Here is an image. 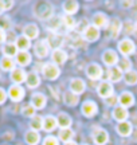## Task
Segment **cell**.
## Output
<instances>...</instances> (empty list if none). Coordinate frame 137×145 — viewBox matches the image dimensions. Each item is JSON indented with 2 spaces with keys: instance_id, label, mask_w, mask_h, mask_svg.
Returning a JSON list of instances; mask_svg holds the SVG:
<instances>
[{
  "instance_id": "1",
  "label": "cell",
  "mask_w": 137,
  "mask_h": 145,
  "mask_svg": "<svg viewBox=\"0 0 137 145\" xmlns=\"http://www.w3.org/2000/svg\"><path fill=\"white\" fill-rule=\"evenodd\" d=\"M34 14L37 18H39L40 20H50L53 18L54 14V7L53 4H50L47 1H42V3H38L34 8Z\"/></svg>"
},
{
  "instance_id": "2",
  "label": "cell",
  "mask_w": 137,
  "mask_h": 145,
  "mask_svg": "<svg viewBox=\"0 0 137 145\" xmlns=\"http://www.w3.org/2000/svg\"><path fill=\"white\" fill-rule=\"evenodd\" d=\"M43 75L46 79H50V81H54V79H57L59 77V74H61V70H59L58 65H55V63H46L44 66H43Z\"/></svg>"
},
{
  "instance_id": "3",
  "label": "cell",
  "mask_w": 137,
  "mask_h": 145,
  "mask_svg": "<svg viewBox=\"0 0 137 145\" xmlns=\"http://www.w3.org/2000/svg\"><path fill=\"white\" fill-rule=\"evenodd\" d=\"M134 50H136V44L130 39H124V40L118 43V51L121 52L124 57H128V55L133 54Z\"/></svg>"
},
{
  "instance_id": "4",
  "label": "cell",
  "mask_w": 137,
  "mask_h": 145,
  "mask_svg": "<svg viewBox=\"0 0 137 145\" xmlns=\"http://www.w3.org/2000/svg\"><path fill=\"white\" fill-rule=\"evenodd\" d=\"M84 39L87 42H95L100 38V28H97L94 24H90L85 28V31L82 32Z\"/></svg>"
},
{
  "instance_id": "5",
  "label": "cell",
  "mask_w": 137,
  "mask_h": 145,
  "mask_svg": "<svg viewBox=\"0 0 137 145\" xmlns=\"http://www.w3.org/2000/svg\"><path fill=\"white\" fill-rule=\"evenodd\" d=\"M93 140L97 145H105L109 140V133L102 128H95L93 130Z\"/></svg>"
},
{
  "instance_id": "6",
  "label": "cell",
  "mask_w": 137,
  "mask_h": 145,
  "mask_svg": "<svg viewBox=\"0 0 137 145\" xmlns=\"http://www.w3.org/2000/svg\"><path fill=\"white\" fill-rule=\"evenodd\" d=\"M86 74H87V77H89L90 79L98 81V79H101L104 71H102V69H101L100 65H97V63H90L89 66L86 67Z\"/></svg>"
},
{
  "instance_id": "7",
  "label": "cell",
  "mask_w": 137,
  "mask_h": 145,
  "mask_svg": "<svg viewBox=\"0 0 137 145\" xmlns=\"http://www.w3.org/2000/svg\"><path fill=\"white\" fill-rule=\"evenodd\" d=\"M102 61H104V63H105L106 66L114 67V66H117V63H118V55H117V52L114 50H106L102 54Z\"/></svg>"
},
{
  "instance_id": "8",
  "label": "cell",
  "mask_w": 137,
  "mask_h": 145,
  "mask_svg": "<svg viewBox=\"0 0 137 145\" xmlns=\"http://www.w3.org/2000/svg\"><path fill=\"white\" fill-rule=\"evenodd\" d=\"M97 91L100 94L101 98H109L113 95V85H112L109 81H104V82H101L98 85V89H97Z\"/></svg>"
},
{
  "instance_id": "9",
  "label": "cell",
  "mask_w": 137,
  "mask_h": 145,
  "mask_svg": "<svg viewBox=\"0 0 137 145\" xmlns=\"http://www.w3.org/2000/svg\"><path fill=\"white\" fill-rule=\"evenodd\" d=\"M8 95L12 101L15 102H19L22 99L24 98V89L22 88L20 85H12L8 90Z\"/></svg>"
},
{
  "instance_id": "10",
  "label": "cell",
  "mask_w": 137,
  "mask_h": 145,
  "mask_svg": "<svg viewBox=\"0 0 137 145\" xmlns=\"http://www.w3.org/2000/svg\"><path fill=\"white\" fill-rule=\"evenodd\" d=\"M85 89H86V85H85V81L84 79H81V78H74L71 79V82H70V91L74 94H82L85 91Z\"/></svg>"
},
{
  "instance_id": "11",
  "label": "cell",
  "mask_w": 137,
  "mask_h": 145,
  "mask_svg": "<svg viewBox=\"0 0 137 145\" xmlns=\"http://www.w3.org/2000/svg\"><path fill=\"white\" fill-rule=\"evenodd\" d=\"M35 50V54H37L39 58H44L48 55V51H50V44H48L47 40H39L34 47Z\"/></svg>"
},
{
  "instance_id": "12",
  "label": "cell",
  "mask_w": 137,
  "mask_h": 145,
  "mask_svg": "<svg viewBox=\"0 0 137 145\" xmlns=\"http://www.w3.org/2000/svg\"><path fill=\"white\" fill-rule=\"evenodd\" d=\"M124 71H122L120 66H114V67H109L108 70V79L109 82H118L122 79Z\"/></svg>"
},
{
  "instance_id": "13",
  "label": "cell",
  "mask_w": 137,
  "mask_h": 145,
  "mask_svg": "<svg viewBox=\"0 0 137 145\" xmlns=\"http://www.w3.org/2000/svg\"><path fill=\"white\" fill-rule=\"evenodd\" d=\"M118 102H120V105H121L122 108H125V109L130 108L134 104V97H133V94L130 91H124L118 97Z\"/></svg>"
},
{
  "instance_id": "14",
  "label": "cell",
  "mask_w": 137,
  "mask_h": 145,
  "mask_svg": "<svg viewBox=\"0 0 137 145\" xmlns=\"http://www.w3.org/2000/svg\"><path fill=\"white\" fill-rule=\"evenodd\" d=\"M133 132V125L132 122H128V121H124V122H120L117 125V133L122 137H128L130 136Z\"/></svg>"
},
{
  "instance_id": "15",
  "label": "cell",
  "mask_w": 137,
  "mask_h": 145,
  "mask_svg": "<svg viewBox=\"0 0 137 145\" xmlns=\"http://www.w3.org/2000/svg\"><path fill=\"white\" fill-rule=\"evenodd\" d=\"M93 23H94V26L97 28H105L108 27L109 24V19H108V16L105 14H102V12H97L94 14L93 16Z\"/></svg>"
},
{
  "instance_id": "16",
  "label": "cell",
  "mask_w": 137,
  "mask_h": 145,
  "mask_svg": "<svg viewBox=\"0 0 137 145\" xmlns=\"http://www.w3.org/2000/svg\"><path fill=\"white\" fill-rule=\"evenodd\" d=\"M46 102H47V98L42 93H35L31 97V105L35 109H43L46 106Z\"/></svg>"
},
{
  "instance_id": "17",
  "label": "cell",
  "mask_w": 137,
  "mask_h": 145,
  "mask_svg": "<svg viewBox=\"0 0 137 145\" xmlns=\"http://www.w3.org/2000/svg\"><path fill=\"white\" fill-rule=\"evenodd\" d=\"M98 112V108H97V105L93 102V101H86L84 105H82V113L84 116L86 117H93L95 113Z\"/></svg>"
},
{
  "instance_id": "18",
  "label": "cell",
  "mask_w": 137,
  "mask_h": 145,
  "mask_svg": "<svg viewBox=\"0 0 137 145\" xmlns=\"http://www.w3.org/2000/svg\"><path fill=\"white\" fill-rule=\"evenodd\" d=\"M51 58H53V63H55V65H65V62L67 61V54L62 48H58V50L53 51Z\"/></svg>"
},
{
  "instance_id": "19",
  "label": "cell",
  "mask_w": 137,
  "mask_h": 145,
  "mask_svg": "<svg viewBox=\"0 0 137 145\" xmlns=\"http://www.w3.org/2000/svg\"><path fill=\"white\" fill-rule=\"evenodd\" d=\"M11 79H12V82H15V85H19L27 79V74L23 69H15L11 72Z\"/></svg>"
},
{
  "instance_id": "20",
  "label": "cell",
  "mask_w": 137,
  "mask_h": 145,
  "mask_svg": "<svg viewBox=\"0 0 137 145\" xmlns=\"http://www.w3.org/2000/svg\"><path fill=\"white\" fill-rule=\"evenodd\" d=\"M128 110L125 108H122V106H117V108L113 109V118L118 121V122H124V121H127L128 118Z\"/></svg>"
},
{
  "instance_id": "21",
  "label": "cell",
  "mask_w": 137,
  "mask_h": 145,
  "mask_svg": "<svg viewBox=\"0 0 137 145\" xmlns=\"http://www.w3.org/2000/svg\"><path fill=\"white\" fill-rule=\"evenodd\" d=\"M48 44H50V47H53L54 50H58V48H61V46L63 44V38L61 35H58V34H55V32H53L51 35L48 36Z\"/></svg>"
},
{
  "instance_id": "22",
  "label": "cell",
  "mask_w": 137,
  "mask_h": 145,
  "mask_svg": "<svg viewBox=\"0 0 137 145\" xmlns=\"http://www.w3.org/2000/svg\"><path fill=\"white\" fill-rule=\"evenodd\" d=\"M57 121H58V126L61 128V129H68V128L71 126V122H73L71 117H70L68 114H66V113L59 114L58 118H57Z\"/></svg>"
},
{
  "instance_id": "23",
  "label": "cell",
  "mask_w": 137,
  "mask_h": 145,
  "mask_svg": "<svg viewBox=\"0 0 137 145\" xmlns=\"http://www.w3.org/2000/svg\"><path fill=\"white\" fill-rule=\"evenodd\" d=\"M58 126V121L53 116H47L46 118H43V129L46 132H53Z\"/></svg>"
},
{
  "instance_id": "24",
  "label": "cell",
  "mask_w": 137,
  "mask_h": 145,
  "mask_svg": "<svg viewBox=\"0 0 137 145\" xmlns=\"http://www.w3.org/2000/svg\"><path fill=\"white\" fill-rule=\"evenodd\" d=\"M63 102L67 106H75L79 102V95L71 93V91H66L63 93Z\"/></svg>"
},
{
  "instance_id": "25",
  "label": "cell",
  "mask_w": 137,
  "mask_h": 145,
  "mask_svg": "<svg viewBox=\"0 0 137 145\" xmlns=\"http://www.w3.org/2000/svg\"><path fill=\"white\" fill-rule=\"evenodd\" d=\"M79 5L77 1L74 0H68V1H65L63 3V11L66 12V15H71L73 16L75 12H78Z\"/></svg>"
},
{
  "instance_id": "26",
  "label": "cell",
  "mask_w": 137,
  "mask_h": 145,
  "mask_svg": "<svg viewBox=\"0 0 137 145\" xmlns=\"http://www.w3.org/2000/svg\"><path fill=\"white\" fill-rule=\"evenodd\" d=\"M16 63L20 66H27L31 63V55L27 51H19L16 55Z\"/></svg>"
},
{
  "instance_id": "27",
  "label": "cell",
  "mask_w": 137,
  "mask_h": 145,
  "mask_svg": "<svg viewBox=\"0 0 137 145\" xmlns=\"http://www.w3.org/2000/svg\"><path fill=\"white\" fill-rule=\"evenodd\" d=\"M16 47H18V50H20V51H27L30 46H31V43H30V39L26 38L24 35L22 36H18L16 38Z\"/></svg>"
},
{
  "instance_id": "28",
  "label": "cell",
  "mask_w": 137,
  "mask_h": 145,
  "mask_svg": "<svg viewBox=\"0 0 137 145\" xmlns=\"http://www.w3.org/2000/svg\"><path fill=\"white\" fill-rule=\"evenodd\" d=\"M39 35V28L37 27V24H27L24 27V36L28 39H35Z\"/></svg>"
},
{
  "instance_id": "29",
  "label": "cell",
  "mask_w": 137,
  "mask_h": 145,
  "mask_svg": "<svg viewBox=\"0 0 137 145\" xmlns=\"http://www.w3.org/2000/svg\"><path fill=\"white\" fill-rule=\"evenodd\" d=\"M40 141V136L35 130H28L26 133V142L28 145H38Z\"/></svg>"
},
{
  "instance_id": "30",
  "label": "cell",
  "mask_w": 137,
  "mask_h": 145,
  "mask_svg": "<svg viewBox=\"0 0 137 145\" xmlns=\"http://www.w3.org/2000/svg\"><path fill=\"white\" fill-rule=\"evenodd\" d=\"M27 86L28 88H37V86H39V83H40V78H39V75H38L37 72H30V74H27Z\"/></svg>"
},
{
  "instance_id": "31",
  "label": "cell",
  "mask_w": 137,
  "mask_h": 145,
  "mask_svg": "<svg viewBox=\"0 0 137 145\" xmlns=\"http://www.w3.org/2000/svg\"><path fill=\"white\" fill-rule=\"evenodd\" d=\"M74 136H75V133H74L73 130L68 128V129H61L58 137H59V140L63 141L65 144H66V142H68V141H73Z\"/></svg>"
},
{
  "instance_id": "32",
  "label": "cell",
  "mask_w": 137,
  "mask_h": 145,
  "mask_svg": "<svg viewBox=\"0 0 137 145\" xmlns=\"http://www.w3.org/2000/svg\"><path fill=\"white\" fill-rule=\"evenodd\" d=\"M3 54L5 57L8 58H12L14 55H18V47H16L15 43H7L4 47H3Z\"/></svg>"
},
{
  "instance_id": "33",
  "label": "cell",
  "mask_w": 137,
  "mask_h": 145,
  "mask_svg": "<svg viewBox=\"0 0 137 145\" xmlns=\"http://www.w3.org/2000/svg\"><path fill=\"white\" fill-rule=\"evenodd\" d=\"M0 66L4 71H12L15 70V62L12 61V58L8 57H3V59L0 61Z\"/></svg>"
},
{
  "instance_id": "34",
  "label": "cell",
  "mask_w": 137,
  "mask_h": 145,
  "mask_svg": "<svg viewBox=\"0 0 137 145\" xmlns=\"http://www.w3.org/2000/svg\"><path fill=\"white\" fill-rule=\"evenodd\" d=\"M121 30H122V23H121V20L114 19V20H113V23H112V26H110L112 38H117V36L120 35Z\"/></svg>"
},
{
  "instance_id": "35",
  "label": "cell",
  "mask_w": 137,
  "mask_h": 145,
  "mask_svg": "<svg viewBox=\"0 0 137 145\" xmlns=\"http://www.w3.org/2000/svg\"><path fill=\"white\" fill-rule=\"evenodd\" d=\"M30 126H31V130H35V132L43 129V118L42 117H39V116L32 117L31 122H30Z\"/></svg>"
},
{
  "instance_id": "36",
  "label": "cell",
  "mask_w": 137,
  "mask_h": 145,
  "mask_svg": "<svg viewBox=\"0 0 137 145\" xmlns=\"http://www.w3.org/2000/svg\"><path fill=\"white\" fill-rule=\"evenodd\" d=\"M125 82L128 83V85H136L137 83V71H134V70H130V71L125 72Z\"/></svg>"
},
{
  "instance_id": "37",
  "label": "cell",
  "mask_w": 137,
  "mask_h": 145,
  "mask_svg": "<svg viewBox=\"0 0 137 145\" xmlns=\"http://www.w3.org/2000/svg\"><path fill=\"white\" fill-rule=\"evenodd\" d=\"M35 110L37 109L34 108L31 104L26 105V106H23V109H22V114L24 116V117H35Z\"/></svg>"
},
{
  "instance_id": "38",
  "label": "cell",
  "mask_w": 137,
  "mask_h": 145,
  "mask_svg": "<svg viewBox=\"0 0 137 145\" xmlns=\"http://www.w3.org/2000/svg\"><path fill=\"white\" fill-rule=\"evenodd\" d=\"M61 19H62V23L67 28H74V27L77 26V23H75V20H74V18L71 15H63Z\"/></svg>"
},
{
  "instance_id": "39",
  "label": "cell",
  "mask_w": 137,
  "mask_h": 145,
  "mask_svg": "<svg viewBox=\"0 0 137 145\" xmlns=\"http://www.w3.org/2000/svg\"><path fill=\"white\" fill-rule=\"evenodd\" d=\"M62 23V19H57V18H51L50 20H47V28L50 31H57L58 26Z\"/></svg>"
},
{
  "instance_id": "40",
  "label": "cell",
  "mask_w": 137,
  "mask_h": 145,
  "mask_svg": "<svg viewBox=\"0 0 137 145\" xmlns=\"http://www.w3.org/2000/svg\"><path fill=\"white\" fill-rule=\"evenodd\" d=\"M120 69L125 72L130 71V70H132V63H130V61H129L128 58H124L121 62H120Z\"/></svg>"
},
{
  "instance_id": "41",
  "label": "cell",
  "mask_w": 137,
  "mask_h": 145,
  "mask_svg": "<svg viewBox=\"0 0 137 145\" xmlns=\"http://www.w3.org/2000/svg\"><path fill=\"white\" fill-rule=\"evenodd\" d=\"M43 145H59V140L54 136H47L43 141Z\"/></svg>"
},
{
  "instance_id": "42",
  "label": "cell",
  "mask_w": 137,
  "mask_h": 145,
  "mask_svg": "<svg viewBox=\"0 0 137 145\" xmlns=\"http://www.w3.org/2000/svg\"><path fill=\"white\" fill-rule=\"evenodd\" d=\"M10 27H11V20L8 16H4V18L0 19V28L1 30H8Z\"/></svg>"
},
{
  "instance_id": "43",
  "label": "cell",
  "mask_w": 137,
  "mask_h": 145,
  "mask_svg": "<svg viewBox=\"0 0 137 145\" xmlns=\"http://www.w3.org/2000/svg\"><path fill=\"white\" fill-rule=\"evenodd\" d=\"M117 101H118V98H117V95H112V97H109V98L105 99V102L108 106H114V105H117Z\"/></svg>"
},
{
  "instance_id": "44",
  "label": "cell",
  "mask_w": 137,
  "mask_h": 145,
  "mask_svg": "<svg viewBox=\"0 0 137 145\" xmlns=\"http://www.w3.org/2000/svg\"><path fill=\"white\" fill-rule=\"evenodd\" d=\"M134 28H136V24H133L132 22H128L127 30H125V34H133V32H134Z\"/></svg>"
},
{
  "instance_id": "45",
  "label": "cell",
  "mask_w": 137,
  "mask_h": 145,
  "mask_svg": "<svg viewBox=\"0 0 137 145\" xmlns=\"http://www.w3.org/2000/svg\"><path fill=\"white\" fill-rule=\"evenodd\" d=\"M7 99V93L4 91V89H0V104H4Z\"/></svg>"
},
{
  "instance_id": "46",
  "label": "cell",
  "mask_w": 137,
  "mask_h": 145,
  "mask_svg": "<svg viewBox=\"0 0 137 145\" xmlns=\"http://www.w3.org/2000/svg\"><path fill=\"white\" fill-rule=\"evenodd\" d=\"M12 5H14V1H3V8H4V11L11 10Z\"/></svg>"
},
{
  "instance_id": "47",
  "label": "cell",
  "mask_w": 137,
  "mask_h": 145,
  "mask_svg": "<svg viewBox=\"0 0 137 145\" xmlns=\"http://www.w3.org/2000/svg\"><path fill=\"white\" fill-rule=\"evenodd\" d=\"M7 39V35H5V31L0 28V42H4Z\"/></svg>"
},
{
  "instance_id": "48",
  "label": "cell",
  "mask_w": 137,
  "mask_h": 145,
  "mask_svg": "<svg viewBox=\"0 0 137 145\" xmlns=\"http://www.w3.org/2000/svg\"><path fill=\"white\" fill-rule=\"evenodd\" d=\"M65 145H78V144H77V142H75V141H68V142H66V144H65Z\"/></svg>"
},
{
  "instance_id": "49",
  "label": "cell",
  "mask_w": 137,
  "mask_h": 145,
  "mask_svg": "<svg viewBox=\"0 0 137 145\" xmlns=\"http://www.w3.org/2000/svg\"><path fill=\"white\" fill-rule=\"evenodd\" d=\"M3 11H4V8H3V1H0V15H1Z\"/></svg>"
},
{
  "instance_id": "50",
  "label": "cell",
  "mask_w": 137,
  "mask_h": 145,
  "mask_svg": "<svg viewBox=\"0 0 137 145\" xmlns=\"http://www.w3.org/2000/svg\"><path fill=\"white\" fill-rule=\"evenodd\" d=\"M132 125H133V126H134V125H137V117L134 118V122H132Z\"/></svg>"
},
{
  "instance_id": "51",
  "label": "cell",
  "mask_w": 137,
  "mask_h": 145,
  "mask_svg": "<svg viewBox=\"0 0 137 145\" xmlns=\"http://www.w3.org/2000/svg\"><path fill=\"white\" fill-rule=\"evenodd\" d=\"M134 136H136V137H134V141H137V132H136V135Z\"/></svg>"
},
{
  "instance_id": "52",
  "label": "cell",
  "mask_w": 137,
  "mask_h": 145,
  "mask_svg": "<svg viewBox=\"0 0 137 145\" xmlns=\"http://www.w3.org/2000/svg\"><path fill=\"white\" fill-rule=\"evenodd\" d=\"M134 32H136V34H137V24H136V28H134Z\"/></svg>"
},
{
  "instance_id": "53",
  "label": "cell",
  "mask_w": 137,
  "mask_h": 145,
  "mask_svg": "<svg viewBox=\"0 0 137 145\" xmlns=\"http://www.w3.org/2000/svg\"><path fill=\"white\" fill-rule=\"evenodd\" d=\"M84 145H85V144H84Z\"/></svg>"
}]
</instances>
